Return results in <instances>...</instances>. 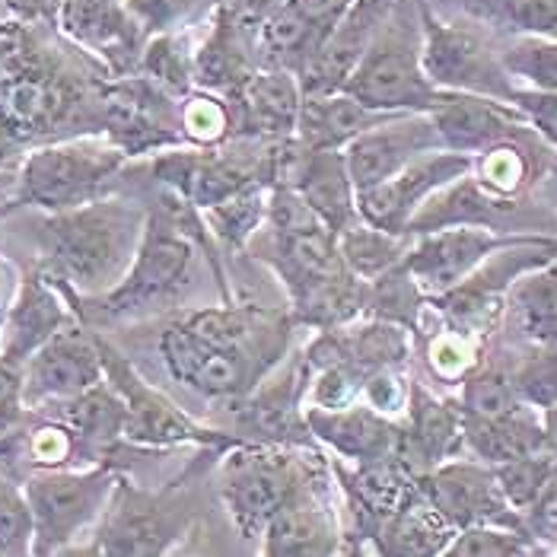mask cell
Segmentation results:
<instances>
[{
    "label": "cell",
    "mask_w": 557,
    "mask_h": 557,
    "mask_svg": "<svg viewBox=\"0 0 557 557\" xmlns=\"http://www.w3.org/2000/svg\"><path fill=\"white\" fill-rule=\"evenodd\" d=\"M140 77L157 84L172 99H185L195 89V45L191 33H172V36H153L144 45L140 54Z\"/></svg>",
    "instance_id": "38"
},
{
    "label": "cell",
    "mask_w": 557,
    "mask_h": 557,
    "mask_svg": "<svg viewBox=\"0 0 557 557\" xmlns=\"http://www.w3.org/2000/svg\"><path fill=\"white\" fill-rule=\"evenodd\" d=\"M421 10V61L424 74L440 92L484 96L513 106L519 86L504 67L500 42L462 20H446L418 0Z\"/></svg>",
    "instance_id": "8"
},
{
    "label": "cell",
    "mask_w": 557,
    "mask_h": 557,
    "mask_svg": "<svg viewBox=\"0 0 557 557\" xmlns=\"http://www.w3.org/2000/svg\"><path fill=\"white\" fill-rule=\"evenodd\" d=\"M424 360L433 380L446 386H462V380L484 360V342L443 325L424 342Z\"/></svg>",
    "instance_id": "44"
},
{
    "label": "cell",
    "mask_w": 557,
    "mask_h": 557,
    "mask_svg": "<svg viewBox=\"0 0 557 557\" xmlns=\"http://www.w3.org/2000/svg\"><path fill=\"white\" fill-rule=\"evenodd\" d=\"M54 33L109 77L137 74L147 45L125 0H58Z\"/></svg>",
    "instance_id": "15"
},
{
    "label": "cell",
    "mask_w": 557,
    "mask_h": 557,
    "mask_svg": "<svg viewBox=\"0 0 557 557\" xmlns=\"http://www.w3.org/2000/svg\"><path fill=\"white\" fill-rule=\"evenodd\" d=\"M504 319L525 344H557V256L516 281Z\"/></svg>",
    "instance_id": "36"
},
{
    "label": "cell",
    "mask_w": 557,
    "mask_h": 557,
    "mask_svg": "<svg viewBox=\"0 0 557 557\" xmlns=\"http://www.w3.org/2000/svg\"><path fill=\"white\" fill-rule=\"evenodd\" d=\"M233 7V13L249 26V29H258L284 0H226Z\"/></svg>",
    "instance_id": "53"
},
{
    "label": "cell",
    "mask_w": 557,
    "mask_h": 557,
    "mask_svg": "<svg viewBox=\"0 0 557 557\" xmlns=\"http://www.w3.org/2000/svg\"><path fill=\"white\" fill-rule=\"evenodd\" d=\"M131 16L144 29L147 39L172 36V33H191L205 20L214 16V10L226 0H125Z\"/></svg>",
    "instance_id": "42"
},
{
    "label": "cell",
    "mask_w": 557,
    "mask_h": 557,
    "mask_svg": "<svg viewBox=\"0 0 557 557\" xmlns=\"http://www.w3.org/2000/svg\"><path fill=\"white\" fill-rule=\"evenodd\" d=\"M191 510L170 491H147L119 474V484L96 522L92 542L106 557H166L188 529Z\"/></svg>",
    "instance_id": "13"
},
{
    "label": "cell",
    "mask_w": 557,
    "mask_h": 557,
    "mask_svg": "<svg viewBox=\"0 0 557 557\" xmlns=\"http://www.w3.org/2000/svg\"><path fill=\"white\" fill-rule=\"evenodd\" d=\"M418 487L456 532L478 529V525H500V529L525 532V522L507 504L494 469L478 459H449L436 466L433 472L421 474Z\"/></svg>",
    "instance_id": "16"
},
{
    "label": "cell",
    "mask_w": 557,
    "mask_h": 557,
    "mask_svg": "<svg viewBox=\"0 0 557 557\" xmlns=\"http://www.w3.org/2000/svg\"><path fill=\"white\" fill-rule=\"evenodd\" d=\"M281 185L294 188V195L302 205L338 236L360 220L357 188L350 182L342 150H300L297 147Z\"/></svg>",
    "instance_id": "28"
},
{
    "label": "cell",
    "mask_w": 557,
    "mask_h": 557,
    "mask_svg": "<svg viewBox=\"0 0 557 557\" xmlns=\"http://www.w3.org/2000/svg\"><path fill=\"white\" fill-rule=\"evenodd\" d=\"M0 557H36L33 510L23 484L0 472Z\"/></svg>",
    "instance_id": "46"
},
{
    "label": "cell",
    "mask_w": 557,
    "mask_h": 557,
    "mask_svg": "<svg viewBox=\"0 0 557 557\" xmlns=\"http://www.w3.org/2000/svg\"><path fill=\"white\" fill-rule=\"evenodd\" d=\"M178 134L185 147L195 150H211L233 137V112L230 102L216 92L191 89L178 102Z\"/></svg>",
    "instance_id": "39"
},
{
    "label": "cell",
    "mask_w": 557,
    "mask_h": 557,
    "mask_svg": "<svg viewBox=\"0 0 557 557\" xmlns=\"http://www.w3.org/2000/svg\"><path fill=\"white\" fill-rule=\"evenodd\" d=\"M99 134L128 160L185 147L178 134V99L140 74L106 81L99 99Z\"/></svg>",
    "instance_id": "14"
},
{
    "label": "cell",
    "mask_w": 557,
    "mask_h": 557,
    "mask_svg": "<svg viewBox=\"0 0 557 557\" xmlns=\"http://www.w3.org/2000/svg\"><path fill=\"white\" fill-rule=\"evenodd\" d=\"M388 7H392V0H357L350 7V13L335 26V33L325 39L319 54L312 58V64L300 74L297 84H300L302 96L342 92L347 77L357 71L360 58L367 54L373 36L380 33Z\"/></svg>",
    "instance_id": "30"
},
{
    "label": "cell",
    "mask_w": 557,
    "mask_h": 557,
    "mask_svg": "<svg viewBox=\"0 0 557 557\" xmlns=\"http://www.w3.org/2000/svg\"><path fill=\"white\" fill-rule=\"evenodd\" d=\"M555 256L557 236H529L516 246L494 252L487 261H481L459 287L430 300L428 306L440 315L446 329L484 342L494 332V325L504 319L510 287L525 271L552 261Z\"/></svg>",
    "instance_id": "12"
},
{
    "label": "cell",
    "mask_w": 557,
    "mask_h": 557,
    "mask_svg": "<svg viewBox=\"0 0 557 557\" xmlns=\"http://www.w3.org/2000/svg\"><path fill=\"white\" fill-rule=\"evenodd\" d=\"M500 58L516 86L557 92V39H510L500 45Z\"/></svg>",
    "instance_id": "43"
},
{
    "label": "cell",
    "mask_w": 557,
    "mask_h": 557,
    "mask_svg": "<svg viewBox=\"0 0 557 557\" xmlns=\"http://www.w3.org/2000/svg\"><path fill=\"white\" fill-rule=\"evenodd\" d=\"M309 386V367L306 360H297L281 370V376H268L258 383L236 411L239 440L246 443H264V446H300L309 440L306 428V408L302 395Z\"/></svg>",
    "instance_id": "22"
},
{
    "label": "cell",
    "mask_w": 557,
    "mask_h": 557,
    "mask_svg": "<svg viewBox=\"0 0 557 557\" xmlns=\"http://www.w3.org/2000/svg\"><path fill=\"white\" fill-rule=\"evenodd\" d=\"M516 395L532 411H548L557 405V344H525L522 357L507 363Z\"/></svg>",
    "instance_id": "40"
},
{
    "label": "cell",
    "mask_w": 557,
    "mask_h": 557,
    "mask_svg": "<svg viewBox=\"0 0 557 557\" xmlns=\"http://www.w3.org/2000/svg\"><path fill=\"white\" fill-rule=\"evenodd\" d=\"M302 414L309 436L329 446L338 459L350 466L398 459L401 424L395 418L373 411L363 401H354L347 408H306Z\"/></svg>",
    "instance_id": "24"
},
{
    "label": "cell",
    "mask_w": 557,
    "mask_h": 557,
    "mask_svg": "<svg viewBox=\"0 0 557 557\" xmlns=\"http://www.w3.org/2000/svg\"><path fill=\"white\" fill-rule=\"evenodd\" d=\"M16 287H20V274L13 271V264L0 256V329H3V319L10 312V302L16 297Z\"/></svg>",
    "instance_id": "54"
},
{
    "label": "cell",
    "mask_w": 557,
    "mask_h": 557,
    "mask_svg": "<svg viewBox=\"0 0 557 557\" xmlns=\"http://www.w3.org/2000/svg\"><path fill=\"white\" fill-rule=\"evenodd\" d=\"M81 322L67 294L45 277L42 268H33L20 274L16 297L10 302V312L0 329V360L23 370V363L42 347L48 338H54L61 329Z\"/></svg>",
    "instance_id": "21"
},
{
    "label": "cell",
    "mask_w": 557,
    "mask_h": 557,
    "mask_svg": "<svg viewBox=\"0 0 557 557\" xmlns=\"http://www.w3.org/2000/svg\"><path fill=\"white\" fill-rule=\"evenodd\" d=\"M522 239L529 236H504L481 226H449L428 236H414L401 264L430 302L459 287L481 261Z\"/></svg>",
    "instance_id": "19"
},
{
    "label": "cell",
    "mask_w": 557,
    "mask_h": 557,
    "mask_svg": "<svg viewBox=\"0 0 557 557\" xmlns=\"http://www.w3.org/2000/svg\"><path fill=\"white\" fill-rule=\"evenodd\" d=\"M208 233L211 230L198 208L160 188L157 205L147 208V226H144L137 256L131 261L128 274L119 281V287H112L109 294L96 300L67 297L77 319L84 325L119 322V319L147 315V312L170 306L191 284V268H195L198 252H205L220 277V261H216L214 243Z\"/></svg>",
    "instance_id": "4"
},
{
    "label": "cell",
    "mask_w": 557,
    "mask_h": 557,
    "mask_svg": "<svg viewBox=\"0 0 557 557\" xmlns=\"http://www.w3.org/2000/svg\"><path fill=\"white\" fill-rule=\"evenodd\" d=\"M472 172V157L453 153V150H436L414 163H408L392 178L380 182L376 188H367L357 195V214L363 223L386 230L395 236H408L411 216L424 208L430 195L440 188L453 185L456 178Z\"/></svg>",
    "instance_id": "18"
},
{
    "label": "cell",
    "mask_w": 557,
    "mask_h": 557,
    "mask_svg": "<svg viewBox=\"0 0 557 557\" xmlns=\"http://www.w3.org/2000/svg\"><path fill=\"white\" fill-rule=\"evenodd\" d=\"M386 119H392V115L360 106L347 92L302 96L294 144L300 150H344L354 137H360L363 131L376 128Z\"/></svg>",
    "instance_id": "34"
},
{
    "label": "cell",
    "mask_w": 557,
    "mask_h": 557,
    "mask_svg": "<svg viewBox=\"0 0 557 557\" xmlns=\"http://www.w3.org/2000/svg\"><path fill=\"white\" fill-rule=\"evenodd\" d=\"M408 388L411 380H405L401 367H386V370H376L367 376L363 383V398L373 411L395 418V414H405V405H408Z\"/></svg>",
    "instance_id": "49"
},
{
    "label": "cell",
    "mask_w": 557,
    "mask_h": 557,
    "mask_svg": "<svg viewBox=\"0 0 557 557\" xmlns=\"http://www.w3.org/2000/svg\"><path fill=\"white\" fill-rule=\"evenodd\" d=\"M462 440L474 459L491 469L513 459L548 453L542 414L532 408H516L510 414H497V418H478L462 411Z\"/></svg>",
    "instance_id": "33"
},
{
    "label": "cell",
    "mask_w": 557,
    "mask_h": 557,
    "mask_svg": "<svg viewBox=\"0 0 557 557\" xmlns=\"http://www.w3.org/2000/svg\"><path fill=\"white\" fill-rule=\"evenodd\" d=\"M26 401H23V370L0 360V433H10L23 424Z\"/></svg>",
    "instance_id": "51"
},
{
    "label": "cell",
    "mask_w": 557,
    "mask_h": 557,
    "mask_svg": "<svg viewBox=\"0 0 557 557\" xmlns=\"http://www.w3.org/2000/svg\"><path fill=\"white\" fill-rule=\"evenodd\" d=\"M347 507L357 522V535L370 542L388 516L395 513L414 491L418 478L408 472L398 459L373 462V466H354V472L342 474Z\"/></svg>",
    "instance_id": "32"
},
{
    "label": "cell",
    "mask_w": 557,
    "mask_h": 557,
    "mask_svg": "<svg viewBox=\"0 0 557 557\" xmlns=\"http://www.w3.org/2000/svg\"><path fill=\"white\" fill-rule=\"evenodd\" d=\"M421 10L418 0H392L386 20L342 92L386 115L430 112L443 92L430 84L421 61Z\"/></svg>",
    "instance_id": "7"
},
{
    "label": "cell",
    "mask_w": 557,
    "mask_h": 557,
    "mask_svg": "<svg viewBox=\"0 0 557 557\" xmlns=\"http://www.w3.org/2000/svg\"><path fill=\"white\" fill-rule=\"evenodd\" d=\"M294 315L226 300L172 319L160 332V357L182 388L243 401L284 360L294 342Z\"/></svg>",
    "instance_id": "2"
},
{
    "label": "cell",
    "mask_w": 557,
    "mask_h": 557,
    "mask_svg": "<svg viewBox=\"0 0 557 557\" xmlns=\"http://www.w3.org/2000/svg\"><path fill=\"white\" fill-rule=\"evenodd\" d=\"M513 109L548 150H557V92L519 86L513 96Z\"/></svg>",
    "instance_id": "48"
},
{
    "label": "cell",
    "mask_w": 557,
    "mask_h": 557,
    "mask_svg": "<svg viewBox=\"0 0 557 557\" xmlns=\"http://www.w3.org/2000/svg\"><path fill=\"white\" fill-rule=\"evenodd\" d=\"M284 3L325 42L357 0H284Z\"/></svg>",
    "instance_id": "50"
},
{
    "label": "cell",
    "mask_w": 557,
    "mask_h": 557,
    "mask_svg": "<svg viewBox=\"0 0 557 557\" xmlns=\"http://www.w3.org/2000/svg\"><path fill=\"white\" fill-rule=\"evenodd\" d=\"M48 29L0 20V166L42 144L99 134L109 74L74 45L51 42Z\"/></svg>",
    "instance_id": "1"
},
{
    "label": "cell",
    "mask_w": 557,
    "mask_h": 557,
    "mask_svg": "<svg viewBox=\"0 0 557 557\" xmlns=\"http://www.w3.org/2000/svg\"><path fill=\"white\" fill-rule=\"evenodd\" d=\"M312 474L300 459L264 443H236L220 462V500L243 539H258Z\"/></svg>",
    "instance_id": "10"
},
{
    "label": "cell",
    "mask_w": 557,
    "mask_h": 557,
    "mask_svg": "<svg viewBox=\"0 0 557 557\" xmlns=\"http://www.w3.org/2000/svg\"><path fill=\"white\" fill-rule=\"evenodd\" d=\"M258 539V557H338L344 552L338 513L322 497V484L315 478H309V484L264 525Z\"/></svg>",
    "instance_id": "25"
},
{
    "label": "cell",
    "mask_w": 557,
    "mask_h": 557,
    "mask_svg": "<svg viewBox=\"0 0 557 557\" xmlns=\"http://www.w3.org/2000/svg\"><path fill=\"white\" fill-rule=\"evenodd\" d=\"M0 20H7V10H3V0H0Z\"/></svg>",
    "instance_id": "57"
},
{
    "label": "cell",
    "mask_w": 557,
    "mask_h": 557,
    "mask_svg": "<svg viewBox=\"0 0 557 557\" xmlns=\"http://www.w3.org/2000/svg\"><path fill=\"white\" fill-rule=\"evenodd\" d=\"M106 383L96 332L74 322L61 329L23 363V401L26 411L77 398L92 386Z\"/></svg>",
    "instance_id": "17"
},
{
    "label": "cell",
    "mask_w": 557,
    "mask_h": 557,
    "mask_svg": "<svg viewBox=\"0 0 557 557\" xmlns=\"http://www.w3.org/2000/svg\"><path fill=\"white\" fill-rule=\"evenodd\" d=\"M96 344H99V357H102V376H106L109 388L122 398V408H125V440L128 443L150 446V449L191 443V446H205V449H216V453H226L236 443H243L239 436L201 428L195 418H188L170 395L150 386L137 373V367L102 332H96Z\"/></svg>",
    "instance_id": "11"
},
{
    "label": "cell",
    "mask_w": 557,
    "mask_h": 557,
    "mask_svg": "<svg viewBox=\"0 0 557 557\" xmlns=\"http://www.w3.org/2000/svg\"><path fill=\"white\" fill-rule=\"evenodd\" d=\"M446 20H462L484 29L497 42L557 39V0H424Z\"/></svg>",
    "instance_id": "31"
},
{
    "label": "cell",
    "mask_w": 557,
    "mask_h": 557,
    "mask_svg": "<svg viewBox=\"0 0 557 557\" xmlns=\"http://www.w3.org/2000/svg\"><path fill=\"white\" fill-rule=\"evenodd\" d=\"M261 67L256 29H249L230 3H220L208 20L205 39L195 45V89L233 96Z\"/></svg>",
    "instance_id": "29"
},
{
    "label": "cell",
    "mask_w": 557,
    "mask_h": 557,
    "mask_svg": "<svg viewBox=\"0 0 557 557\" xmlns=\"http://www.w3.org/2000/svg\"><path fill=\"white\" fill-rule=\"evenodd\" d=\"M443 147L462 157H478L504 140L525 134L529 125L513 106L484 99V96H462L443 92V99L428 112Z\"/></svg>",
    "instance_id": "26"
},
{
    "label": "cell",
    "mask_w": 557,
    "mask_h": 557,
    "mask_svg": "<svg viewBox=\"0 0 557 557\" xmlns=\"http://www.w3.org/2000/svg\"><path fill=\"white\" fill-rule=\"evenodd\" d=\"M446 150L440 134L433 128L428 112H405V115H392L386 122H380L376 128L363 131L360 137H354L344 147V163L350 172V182L360 191L376 188L380 182L392 178L395 172H401L408 163Z\"/></svg>",
    "instance_id": "20"
},
{
    "label": "cell",
    "mask_w": 557,
    "mask_h": 557,
    "mask_svg": "<svg viewBox=\"0 0 557 557\" xmlns=\"http://www.w3.org/2000/svg\"><path fill=\"white\" fill-rule=\"evenodd\" d=\"M542 428H545V449L557 462V405L548 408V411H542Z\"/></svg>",
    "instance_id": "55"
},
{
    "label": "cell",
    "mask_w": 557,
    "mask_h": 557,
    "mask_svg": "<svg viewBox=\"0 0 557 557\" xmlns=\"http://www.w3.org/2000/svg\"><path fill=\"white\" fill-rule=\"evenodd\" d=\"M459 532L436 513L421 487L370 539L376 557H443Z\"/></svg>",
    "instance_id": "35"
},
{
    "label": "cell",
    "mask_w": 557,
    "mask_h": 557,
    "mask_svg": "<svg viewBox=\"0 0 557 557\" xmlns=\"http://www.w3.org/2000/svg\"><path fill=\"white\" fill-rule=\"evenodd\" d=\"M264 223L268 256L261 258L281 277L297 325L332 332L363 315L367 284L347 271L338 252V233L312 214L294 188H271Z\"/></svg>",
    "instance_id": "3"
},
{
    "label": "cell",
    "mask_w": 557,
    "mask_h": 557,
    "mask_svg": "<svg viewBox=\"0 0 557 557\" xmlns=\"http://www.w3.org/2000/svg\"><path fill=\"white\" fill-rule=\"evenodd\" d=\"M532 535L519 529L478 525L453 539L443 557H532Z\"/></svg>",
    "instance_id": "47"
},
{
    "label": "cell",
    "mask_w": 557,
    "mask_h": 557,
    "mask_svg": "<svg viewBox=\"0 0 557 557\" xmlns=\"http://www.w3.org/2000/svg\"><path fill=\"white\" fill-rule=\"evenodd\" d=\"M268 201H271V185H252L246 191H239L236 198L216 205L211 211H205V223L214 233L216 239H223L226 246L239 249L249 243V236L268 220Z\"/></svg>",
    "instance_id": "41"
},
{
    "label": "cell",
    "mask_w": 557,
    "mask_h": 557,
    "mask_svg": "<svg viewBox=\"0 0 557 557\" xmlns=\"http://www.w3.org/2000/svg\"><path fill=\"white\" fill-rule=\"evenodd\" d=\"M7 16L23 20V23H36V26H51L54 29V13H58V0H3Z\"/></svg>",
    "instance_id": "52"
},
{
    "label": "cell",
    "mask_w": 557,
    "mask_h": 557,
    "mask_svg": "<svg viewBox=\"0 0 557 557\" xmlns=\"http://www.w3.org/2000/svg\"><path fill=\"white\" fill-rule=\"evenodd\" d=\"M408 249H411V236H395V233L376 230L363 220H357L338 236V252H342L347 271L354 277H360L363 284L398 268L408 256Z\"/></svg>",
    "instance_id": "37"
},
{
    "label": "cell",
    "mask_w": 557,
    "mask_h": 557,
    "mask_svg": "<svg viewBox=\"0 0 557 557\" xmlns=\"http://www.w3.org/2000/svg\"><path fill=\"white\" fill-rule=\"evenodd\" d=\"M131 160L102 134H81L33 147L16 163V205L42 214L84 208L109 195Z\"/></svg>",
    "instance_id": "6"
},
{
    "label": "cell",
    "mask_w": 557,
    "mask_h": 557,
    "mask_svg": "<svg viewBox=\"0 0 557 557\" xmlns=\"http://www.w3.org/2000/svg\"><path fill=\"white\" fill-rule=\"evenodd\" d=\"M226 102L233 112V137H256L271 144L294 140L302 106V89L294 74L258 67L233 96H226Z\"/></svg>",
    "instance_id": "27"
},
{
    "label": "cell",
    "mask_w": 557,
    "mask_h": 557,
    "mask_svg": "<svg viewBox=\"0 0 557 557\" xmlns=\"http://www.w3.org/2000/svg\"><path fill=\"white\" fill-rule=\"evenodd\" d=\"M54 557H106L99 552V545L96 542H86V545H67L64 552H58Z\"/></svg>",
    "instance_id": "56"
},
{
    "label": "cell",
    "mask_w": 557,
    "mask_h": 557,
    "mask_svg": "<svg viewBox=\"0 0 557 557\" xmlns=\"http://www.w3.org/2000/svg\"><path fill=\"white\" fill-rule=\"evenodd\" d=\"M494 474H497V484H500L507 504L525 519V513L539 504V497L552 484V478L557 474V462L548 453H539V456H525V459L494 466Z\"/></svg>",
    "instance_id": "45"
},
{
    "label": "cell",
    "mask_w": 557,
    "mask_h": 557,
    "mask_svg": "<svg viewBox=\"0 0 557 557\" xmlns=\"http://www.w3.org/2000/svg\"><path fill=\"white\" fill-rule=\"evenodd\" d=\"M144 226L147 208L112 195L74 211L45 214L39 223V268L71 300H96L128 274Z\"/></svg>",
    "instance_id": "5"
},
{
    "label": "cell",
    "mask_w": 557,
    "mask_h": 557,
    "mask_svg": "<svg viewBox=\"0 0 557 557\" xmlns=\"http://www.w3.org/2000/svg\"><path fill=\"white\" fill-rule=\"evenodd\" d=\"M119 474L112 462L29 474L23 481V494L33 510L36 557H54L67 545H77V535L99 522Z\"/></svg>",
    "instance_id": "9"
},
{
    "label": "cell",
    "mask_w": 557,
    "mask_h": 557,
    "mask_svg": "<svg viewBox=\"0 0 557 557\" xmlns=\"http://www.w3.org/2000/svg\"><path fill=\"white\" fill-rule=\"evenodd\" d=\"M462 449H466V440H462L459 401L440 398L421 383H411L408 405H405V424H401L398 462L414 478H421L449 459H459Z\"/></svg>",
    "instance_id": "23"
}]
</instances>
